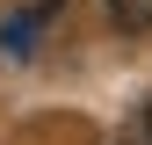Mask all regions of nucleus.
<instances>
[{
	"label": "nucleus",
	"instance_id": "7ed1b4c3",
	"mask_svg": "<svg viewBox=\"0 0 152 145\" xmlns=\"http://www.w3.org/2000/svg\"><path fill=\"white\" fill-rule=\"evenodd\" d=\"M145 145H152V109H145Z\"/></svg>",
	"mask_w": 152,
	"mask_h": 145
},
{
	"label": "nucleus",
	"instance_id": "f03ea898",
	"mask_svg": "<svg viewBox=\"0 0 152 145\" xmlns=\"http://www.w3.org/2000/svg\"><path fill=\"white\" fill-rule=\"evenodd\" d=\"M102 15H109L123 36H145V29H152V0H102Z\"/></svg>",
	"mask_w": 152,
	"mask_h": 145
},
{
	"label": "nucleus",
	"instance_id": "f257e3e1",
	"mask_svg": "<svg viewBox=\"0 0 152 145\" xmlns=\"http://www.w3.org/2000/svg\"><path fill=\"white\" fill-rule=\"evenodd\" d=\"M58 7H65V0H36V7H22V15H7V29H0V51H15V58H22V51L36 44V36H44V22H51Z\"/></svg>",
	"mask_w": 152,
	"mask_h": 145
}]
</instances>
